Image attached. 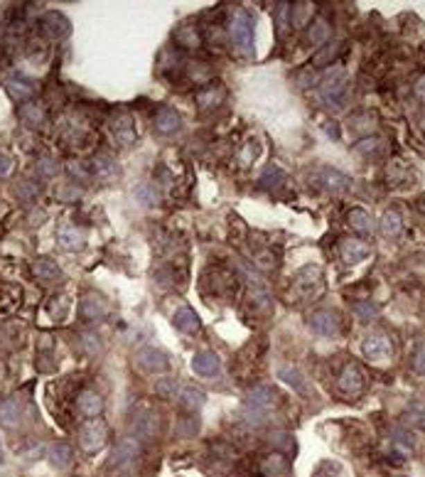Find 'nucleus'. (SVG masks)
<instances>
[{
    "label": "nucleus",
    "mask_w": 425,
    "mask_h": 477,
    "mask_svg": "<svg viewBox=\"0 0 425 477\" xmlns=\"http://www.w3.org/2000/svg\"><path fill=\"white\" fill-rule=\"evenodd\" d=\"M140 456H143L140 440L128 435V438H123L111 450V456H108V460H106V472L111 477H135Z\"/></svg>",
    "instance_id": "1"
},
{
    "label": "nucleus",
    "mask_w": 425,
    "mask_h": 477,
    "mask_svg": "<svg viewBox=\"0 0 425 477\" xmlns=\"http://www.w3.org/2000/svg\"><path fill=\"white\" fill-rule=\"evenodd\" d=\"M320 98L332 109H342L347 101V71L342 67H334L320 84Z\"/></svg>",
    "instance_id": "2"
},
{
    "label": "nucleus",
    "mask_w": 425,
    "mask_h": 477,
    "mask_svg": "<svg viewBox=\"0 0 425 477\" xmlns=\"http://www.w3.org/2000/svg\"><path fill=\"white\" fill-rule=\"evenodd\" d=\"M232 40L241 57H253V17L246 10H236L232 17Z\"/></svg>",
    "instance_id": "3"
},
{
    "label": "nucleus",
    "mask_w": 425,
    "mask_h": 477,
    "mask_svg": "<svg viewBox=\"0 0 425 477\" xmlns=\"http://www.w3.org/2000/svg\"><path fill=\"white\" fill-rule=\"evenodd\" d=\"M157 431H160L157 413L146 406L135 408V413L130 416V435L138 440H153V438H157Z\"/></svg>",
    "instance_id": "4"
},
{
    "label": "nucleus",
    "mask_w": 425,
    "mask_h": 477,
    "mask_svg": "<svg viewBox=\"0 0 425 477\" xmlns=\"http://www.w3.org/2000/svg\"><path fill=\"white\" fill-rule=\"evenodd\" d=\"M361 352H364L366 359H372V362H386V359L393 357V342L386 332L372 330L364 337V342H361Z\"/></svg>",
    "instance_id": "5"
},
{
    "label": "nucleus",
    "mask_w": 425,
    "mask_h": 477,
    "mask_svg": "<svg viewBox=\"0 0 425 477\" xmlns=\"http://www.w3.org/2000/svg\"><path fill=\"white\" fill-rule=\"evenodd\" d=\"M76 438H79L81 450H87V453H96V450L103 448V443H106V438H108L106 423H103L101 418H89V421L79 428Z\"/></svg>",
    "instance_id": "6"
},
{
    "label": "nucleus",
    "mask_w": 425,
    "mask_h": 477,
    "mask_svg": "<svg viewBox=\"0 0 425 477\" xmlns=\"http://www.w3.org/2000/svg\"><path fill=\"white\" fill-rule=\"evenodd\" d=\"M135 367L146 374H162L170 369V359L165 357V352L155 347H143L135 352Z\"/></svg>",
    "instance_id": "7"
},
{
    "label": "nucleus",
    "mask_w": 425,
    "mask_h": 477,
    "mask_svg": "<svg viewBox=\"0 0 425 477\" xmlns=\"http://www.w3.org/2000/svg\"><path fill=\"white\" fill-rule=\"evenodd\" d=\"M295 290L302 293V298H313L322 290V271L318 266H307L297 273L295 278Z\"/></svg>",
    "instance_id": "8"
},
{
    "label": "nucleus",
    "mask_w": 425,
    "mask_h": 477,
    "mask_svg": "<svg viewBox=\"0 0 425 477\" xmlns=\"http://www.w3.org/2000/svg\"><path fill=\"white\" fill-rule=\"evenodd\" d=\"M40 28H42V33L47 35L49 40H64L67 35L71 33V22L67 20L62 12L49 10V12H44L42 20H40Z\"/></svg>",
    "instance_id": "9"
},
{
    "label": "nucleus",
    "mask_w": 425,
    "mask_h": 477,
    "mask_svg": "<svg viewBox=\"0 0 425 477\" xmlns=\"http://www.w3.org/2000/svg\"><path fill=\"white\" fill-rule=\"evenodd\" d=\"M310 180H315L318 187L329 190V192H345L347 187H349V177H347V175H342L339 170H329V168H318L313 175H310Z\"/></svg>",
    "instance_id": "10"
},
{
    "label": "nucleus",
    "mask_w": 425,
    "mask_h": 477,
    "mask_svg": "<svg viewBox=\"0 0 425 477\" xmlns=\"http://www.w3.org/2000/svg\"><path fill=\"white\" fill-rule=\"evenodd\" d=\"M310 330L322 337H337L339 335V318L332 310H318L310 315Z\"/></svg>",
    "instance_id": "11"
},
{
    "label": "nucleus",
    "mask_w": 425,
    "mask_h": 477,
    "mask_svg": "<svg viewBox=\"0 0 425 477\" xmlns=\"http://www.w3.org/2000/svg\"><path fill=\"white\" fill-rule=\"evenodd\" d=\"M275 399H278V394H275L273 386L259 384V386H253V389H248V394H246V406L259 408V411L270 413V408H273Z\"/></svg>",
    "instance_id": "12"
},
{
    "label": "nucleus",
    "mask_w": 425,
    "mask_h": 477,
    "mask_svg": "<svg viewBox=\"0 0 425 477\" xmlns=\"http://www.w3.org/2000/svg\"><path fill=\"white\" fill-rule=\"evenodd\" d=\"M339 391L347 396H356L364 391V374H361V369L356 367V364H349V367L342 369V374H339V381H337Z\"/></svg>",
    "instance_id": "13"
},
{
    "label": "nucleus",
    "mask_w": 425,
    "mask_h": 477,
    "mask_svg": "<svg viewBox=\"0 0 425 477\" xmlns=\"http://www.w3.org/2000/svg\"><path fill=\"white\" fill-rule=\"evenodd\" d=\"M0 423L10 431L22 423V401L17 396H8V399L0 401Z\"/></svg>",
    "instance_id": "14"
},
{
    "label": "nucleus",
    "mask_w": 425,
    "mask_h": 477,
    "mask_svg": "<svg viewBox=\"0 0 425 477\" xmlns=\"http://www.w3.org/2000/svg\"><path fill=\"white\" fill-rule=\"evenodd\" d=\"M76 411H79L84 418H96L98 413L103 411L101 394H96V391H92V389H84L79 396H76Z\"/></svg>",
    "instance_id": "15"
},
{
    "label": "nucleus",
    "mask_w": 425,
    "mask_h": 477,
    "mask_svg": "<svg viewBox=\"0 0 425 477\" xmlns=\"http://www.w3.org/2000/svg\"><path fill=\"white\" fill-rule=\"evenodd\" d=\"M219 357H216L211 349H200V352H194L192 357V369H194V374H200V376H214L219 374Z\"/></svg>",
    "instance_id": "16"
},
{
    "label": "nucleus",
    "mask_w": 425,
    "mask_h": 477,
    "mask_svg": "<svg viewBox=\"0 0 425 477\" xmlns=\"http://www.w3.org/2000/svg\"><path fill=\"white\" fill-rule=\"evenodd\" d=\"M180 128H182V119H180L177 111L170 109V106L157 109V114H155V130L157 133L170 136V133H177Z\"/></svg>",
    "instance_id": "17"
},
{
    "label": "nucleus",
    "mask_w": 425,
    "mask_h": 477,
    "mask_svg": "<svg viewBox=\"0 0 425 477\" xmlns=\"http://www.w3.org/2000/svg\"><path fill=\"white\" fill-rule=\"evenodd\" d=\"M106 313H108L106 300H101L98 295H87V298L81 300V305H79L81 320H87V322L103 320V318H106Z\"/></svg>",
    "instance_id": "18"
},
{
    "label": "nucleus",
    "mask_w": 425,
    "mask_h": 477,
    "mask_svg": "<svg viewBox=\"0 0 425 477\" xmlns=\"http://www.w3.org/2000/svg\"><path fill=\"white\" fill-rule=\"evenodd\" d=\"M17 116H20V121L27 125V128H33V130L42 128L44 121H47V114H44L42 103H37V101H27V103H22L20 111H17Z\"/></svg>",
    "instance_id": "19"
},
{
    "label": "nucleus",
    "mask_w": 425,
    "mask_h": 477,
    "mask_svg": "<svg viewBox=\"0 0 425 477\" xmlns=\"http://www.w3.org/2000/svg\"><path fill=\"white\" fill-rule=\"evenodd\" d=\"M6 92L10 94L12 101L27 103L30 101V96L35 94V84L30 82V79H25V76H10V79L6 82Z\"/></svg>",
    "instance_id": "20"
},
{
    "label": "nucleus",
    "mask_w": 425,
    "mask_h": 477,
    "mask_svg": "<svg viewBox=\"0 0 425 477\" xmlns=\"http://www.w3.org/2000/svg\"><path fill=\"white\" fill-rule=\"evenodd\" d=\"M339 256H342L345 263L352 266V263H359V261H364L369 256V246L364 241H356V238H345L339 244Z\"/></svg>",
    "instance_id": "21"
},
{
    "label": "nucleus",
    "mask_w": 425,
    "mask_h": 477,
    "mask_svg": "<svg viewBox=\"0 0 425 477\" xmlns=\"http://www.w3.org/2000/svg\"><path fill=\"white\" fill-rule=\"evenodd\" d=\"M89 175L106 182V180H113L119 175V168H116V163H113L108 155H94L92 160H89Z\"/></svg>",
    "instance_id": "22"
},
{
    "label": "nucleus",
    "mask_w": 425,
    "mask_h": 477,
    "mask_svg": "<svg viewBox=\"0 0 425 477\" xmlns=\"http://www.w3.org/2000/svg\"><path fill=\"white\" fill-rule=\"evenodd\" d=\"M111 133H113V138L121 143V146H130V143L135 141V128H133V121H130V116L123 114L121 119H113Z\"/></svg>",
    "instance_id": "23"
},
{
    "label": "nucleus",
    "mask_w": 425,
    "mask_h": 477,
    "mask_svg": "<svg viewBox=\"0 0 425 477\" xmlns=\"http://www.w3.org/2000/svg\"><path fill=\"white\" fill-rule=\"evenodd\" d=\"M173 322H175V327H177L180 332H187V335L200 332V327H202L200 318H197V313H194L192 308H180L177 313H175Z\"/></svg>",
    "instance_id": "24"
},
{
    "label": "nucleus",
    "mask_w": 425,
    "mask_h": 477,
    "mask_svg": "<svg viewBox=\"0 0 425 477\" xmlns=\"http://www.w3.org/2000/svg\"><path fill=\"white\" fill-rule=\"evenodd\" d=\"M57 241H60V246L64 251H79L84 246V241H87V234L76 227H64L57 234Z\"/></svg>",
    "instance_id": "25"
},
{
    "label": "nucleus",
    "mask_w": 425,
    "mask_h": 477,
    "mask_svg": "<svg viewBox=\"0 0 425 477\" xmlns=\"http://www.w3.org/2000/svg\"><path fill=\"white\" fill-rule=\"evenodd\" d=\"M49 462L57 470H67V467L74 462V450H71L69 443H54L49 448Z\"/></svg>",
    "instance_id": "26"
},
{
    "label": "nucleus",
    "mask_w": 425,
    "mask_h": 477,
    "mask_svg": "<svg viewBox=\"0 0 425 477\" xmlns=\"http://www.w3.org/2000/svg\"><path fill=\"white\" fill-rule=\"evenodd\" d=\"M261 472H263V477H288L290 475V465H288V460L283 456H268L263 458V462H261Z\"/></svg>",
    "instance_id": "27"
},
{
    "label": "nucleus",
    "mask_w": 425,
    "mask_h": 477,
    "mask_svg": "<svg viewBox=\"0 0 425 477\" xmlns=\"http://www.w3.org/2000/svg\"><path fill=\"white\" fill-rule=\"evenodd\" d=\"M35 276L44 283H57L62 281V268L52 259H37L35 261Z\"/></svg>",
    "instance_id": "28"
},
{
    "label": "nucleus",
    "mask_w": 425,
    "mask_h": 477,
    "mask_svg": "<svg viewBox=\"0 0 425 477\" xmlns=\"http://www.w3.org/2000/svg\"><path fill=\"white\" fill-rule=\"evenodd\" d=\"M20 288H12V286H3L0 288V318L3 315H12L17 308H20Z\"/></svg>",
    "instance_id": "29"
},
{
    "label": "nucleus",
    "mask_w": 425,
    "mask_h": 477,
    "mask_svg": "<svg viewBox=\"0 0 425 477\" xmlns=\"http://www.w3.org/2000/svg\"><path fill=\"white\" fill-rule=\"evenodd\" d=\"M177 399L187 411H200L207 401V394L202 389H197V386H184V389L180 391Z\"/></svg>",
    "instance_id": "30"
},
{
    "label": "nucleus",
    "mask_w": 425,
    "mask_h": 477,
    "mask_svg": "<svg viewBox=\"0 0 425 477\" xmlns=\"http://www.w3.org/2000/svg\"><path fill=\"white\" fill-rule=\"evenodd\" d=\"M278 376L286 381V384H290L295 391H300V394H310V386H307L305 376H302L295 367H290V364H283V367H278Z\"/></svg>",
    "instance_id": "31"
},
{
    "label": "nucleus",
    "mask_w": 425,
    "mask_h": 477,
    "mask_svg": "<svg viewBox=\"0 0 425 477\" xmlns=\"http://www.w3.org/2000/svg\"><path fill=\"white\" fill-rule=\"evenodd\" d=\"M349 224H352V229H356L359 234H372L374 232V219H372V214L366 209H352L349 211Z\"/></svg>",
    "instance_id": "32"
},
{
    "label": "nucleus",
    "mask_w": 425,
    "mask_h": 477,
    "mask_svg": "<svg viewBox=\"0 0 425 477\" xmlns=\"http://www.w3.org/2000/svg\"><path fill=\"white\" fill-rule=\"evenodd\" d=\"M381 234L383 236H399L401 234V229H404V222H401V217H399V211H386L381 217Z\"/></svg>",
    "instance_id": "33"
},
{
    "label": "nucleus",
    "mask_w": 425,
    "mask_h": 477,
    "mask_svg": "<svg viewBox=\"0 0 425 477\" xmlns=\"http://www.w3.org/2000/svg\"><path fill=\"white\" fill-rule=\"evenodd\" d=\"M197 101H200L202 109H209V106H219L221 101H224V89L219 87H207L202 89L200 94H197Z\"/></svg>",
    "instance_id": "34"
},
{
    "label": "nucleus",
    "mask_w": 425,
    "mask_h": 477,
    "mask_svg": "<svg viewBox=\"0 0 425 477\" xmlns=\"http://www.w3.org/2000/svg\"><path fill=\"white\" fill-rule=\"evenodd\" d=\"M79 347H81V352H87L89 357H96V354L101 352V337H98L96 332H81Z\"/></svg>",
    "instance_id": "35"
},
{
    "label": "nucleus",
    "mask_w": 425,
    "mask_h": 477,
    "mask_svg": "<svg viewBox=\"0 0 425 477\" xmlns=\"http://www.w3.org/2000/svg\"><path fill=\"white\" fill-rule=\"evenodd\" d=\"M329 37V25L327 20H315L313 22V28H310V35H307V40H310V44H315V47H320V44L324 42V40Z\"/></svg>",
    "instance_id": "36"
},
{
    "label": "nucleus",
    "mask_w": 425,
    "mask_h": 477,
    "mask_svg": "<svg viewBox=\"0 0 425 477\" xmlns=\"http://www.w3.org/2000/svg\"><path fill=\"white\" fill-rule=\"evenodd\" d=\"M57 170H60V165H57V160H52V157H40L37 165H35V173H37V177H42V180L54 177Z\"/></svg>",
    "instance_id": "37"
},
{
    "label": "nucleus",
    "mask_w": 425,
    "mask_h": 477,
    "mask_svg": "<svg viewBox=\"0 0 425 477\" xmlns=\"http://www.w3.org/2000/svg\"><path fill=\"white\" fill-rule=\"evenodd\" d=\"M175 40H177L182 47H200V35H197V30H194L192 25H184V28L175 35Z\"/></svg>",
    "instance_id": "38"
},
{
    "label": "nucleus",
    "mask_w": 425,
    "mask_h": 477,
    "mask_svg": "<svg viewBox=\"0 0 425 477\" xmlns=\"http://www.w3.org/2000/svg\"><path fill=\"white\" fill-rule=\"evenodd\" d=\"M175 391H177V381L173 376H162L155 381V394L162 399H175Z\"/></svg>",
    "instance_id": "39"
},
{
    "label": "nucleus",
    "mask_w": 425,
    "mask_h": 477,
    "mask_svg": "<svg viewBox=\"0 0 425 477\" xmlns=\"http://www.w3.org/2000/svg\"><path fill=\"white\" fill-rule=\"evenodd\" d=\"M71 303L69 298H64V295H60V298H52V303H49V313H52V318H57V322L64 320L67 313H69Z\"/></svg>",
    "instance_id": "40"
},
{
    "label": "nucleus",
    "mask_w": 425,
    "mask_h": 477,
    "mask_svg": "<svg viewBox=\"0 0 425 477\" xmlns=\"http://www.w3.org/2000/svg\"><path fill=\"white\" fill-rule=\"evenodd\" d=\"M339 52V44H327V47H322L318 52V55L313 57V64L315 67H324V64H332V60H334V55Z\"/></svg>",
    "instance_id": "41"
},
{
    "label": "nucleus",
    "mask_w": 425,
    "mask_h": 477,
    "mask_svg": "<svg viewBox=\"0 0 425 477\" xmlns=\"http://www.w3.org/2000/svg\"><path fill=\"white\" fill-rule=\"evenodd\" d=\"M135 200H138L143 207H153L157 202V195L150 184H138V187H135Z\"/></svg>",
    "instance_id": "42"
},
{
    "label": "nucleus",
    "mask_w": 425,
    "mask_h": 477,
    "mask_svg": "<svg viewBox=\"0 0 425 477\" xmlns=\"http://www.w3.org/2000/svg\"><path fill=\"white\" fill-rule=\"evenodd\" d=\"M15 195L20 197L25 205H30V202H35V197H37V187H35V184H30L27 180H22V182L15 184Z\"/></svg>",
    "instance_id": "43"
},
{
    "label": "nucleus",
    "mask_w": 425,
    "mask_h": 477,
    "mask_svg": "<svg viewBox=\"0 0 425 477\" xmlns=\"http://www.w3.org/2000/svg\"><path fill=\"white\" fill-rule=\"evenodd\" d=\"M354 313L359 315L361 320H372V318H376V315H379V308L372 303V300H364V303L354 305Z\"/></svg>",
    "instance_id": "44"
},
{
    "label": "nucleus",
    "mask_w": 425,
    "mask_h": 477,
    "mask_svg": "<svg viewBox=\"0 0 425 477\" xmlns=\"http://www.w3.org/2000/svg\"><path fill=\"white\" fill-rule=\"evenodd\" d=\"M251 305L253 308H259V310H268L270 308V298L268 293H266L263 288H256L251 293Z\"/></svg>",
    "instance_id": "45"
},
{
    "label": "nucleus",
    "mask_w": 425,
    "mask_h": 477,
    "mask_svg": "<svg viewBox=\"0 0 425 477\" xmlns=\"http://www.w3.org/2000/svg\"><path fill=\"white\" fill-rule=\"evenodd\" d=\"M410 367L418 374H425V345H418V349L413 352V359H410Z\"/></svg>",
    "instance_id": "46"
},
{
    "label": "nucleus",
    "mask_w": 425,
    "mask_h": 477,
    "mask_svg": "<svg viewBox=\"0 0 425 477\" xmlns=\"http://www.w3.org/2000/svg\"><path fill=\"white\" fill-rule=\"evenodd\" d=\"M288 10H290V6H288V3H278V33H286V28H288Z\"/></svg>",
    "instance_id": "47"
},
{
    "label": "nucleus",
    "mask_w": 425,
    "mask_h": 477,
    "mask_svg": "<svg viewBox=\"0 0 425 477\" xmlns=\"http://www.w3.org/2000/svg\"><path fill=\"white\" fill-rule=\"evenodd\" d=\"M293 10H297V12H293V25H305V17H307V12H310V6H307V3H300V6L293 8Z\"/></svg>",
    "instance_id": "48"
},
{
    "label": "nucleus",
    "mask_w": 425,
    "mask_h": 477,
    "mask_svg": "<svg viewBox=\"0 0 425 477\" xmlns=\"http://www.w3.org/2000/svg\"><path fill=\"white\" fill-rule=\"evenodd\" d=\"M393 445H404V450H410L413 448V440L408 438V435L404 433V431H393Z\"/></svg>",
    "instance_id": "49"
},
{
    "label": "nucleus",
    "mask_w": 425,
    "mask_h": 477,
    "mask_svg": "<svg viewBox=\"0 0 425 477\" xmlns=\"http://www.w3.org/2000/svg\"><path fill=\"white\" fill-rule=\"evenodd\" d=\"M10 170H12V157L6 150H0V177H6Z\"/></svg>",
    "instance_id": "50"
},
{
    "label": "nucleus",
    "mask_w": 425,
    "mask_h": 477,
    "mask_svg": "<svg viewBox=\"0 0 425 477\" xmlns=\"http://www.w3.org/2000/svg\"><path fill=\"white\" fill-rule=\"evenodd\" d=\"M69 173L74 175V177H79V180H89V177H92V175H89V168H81V165H74V163L69 165Z\"/></svg>",
    "instance_id": "51"
},
{
    "label": "nucleus",
    "mask_w": 425,
    "mask_h": 477,
    "mask_svg": "<svg viewBox=\"0 0 425 477\" xmlns=\"http://www.w3.org/2000/svg\"><path fill=\"white\" fill-rule=\"evenodd\" d=\"M415 96H420L425 101V76H420L418 84H415Z\"/></svg>",
    "instance_id": "52"
},
{
    "label": "nucleus",
    "mask_w": 425,
    "mask_h": 477,
    "mask_svg": "<svg viewBox=\"0 0 425 477\" xmlns=\"http://www.w3.org/2000/svg\"><path fill=\"white\" fill-rule=\"evenodd\" d=\"M366 143H372V150H374V148H376V143H379V141H366ZM366 148H369V146H356V150H366Z\"/></svg>",
    "instance_id": "53"
},
{
    "label": "nucleus",
    "mask_w": 425,
    "mask_h": 477,
    "mask_svg": "<svg viewBox=\"0 0 425 477\" xmlns=\"http://www.w3.org/2000/svg\"><path fill=\"white\" fill-rule=\"evenodd\" d=\"M3 460H6V453H3V443H0V465H3Z\"/></svg>",
    "instance_id": "54"
},
{
    "label": "nucleus",
    "mask_w": 425,
    "mask_h": 477,
    "mask_svg": "<svg viewBox=\"0 0 425 477\" xmlns=\"http://www.w3.org/2000/svg\"><path fill=\"white\" fill-rule=\"evenodd\" d=\"M418 205H420V209H423V211H425V195H423V197H420V202H418Z\"/></svg>",
    "instance_id": "55"
}]
</instances>
